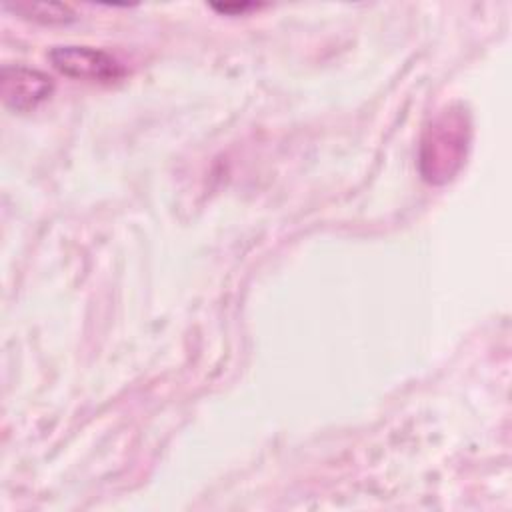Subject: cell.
I'll use <instances>...</instances> for the list:
<instances>
[{
    "label": "cell",
    "mask_w": 512,
    "mask_h": 512,
    "mask_svg": "<svg viewBox=\"0 0 512 512\" xmlns=\"http://www.w3.org/2000/svg\"><path fill=\"white\" fill-rule=\"evenodd\" d=\"M472 136L470 114L448 106L430 120L420 140V172L430 184H444L462 168Z\"/></svg>",
    "instance_id": "cell-1"
},
{
    "label": "cell",
    "mask_w": 512,
    "mask_h": 512,
    "mask_svg": "<svg viewBox=\"0 0 512 512\" xmlns=\"http://www.w3.org/2000/svg\"><path fill=\"white\" fill-rule=\"evenodd\" d=\"M48 60L60 74L76 80L112 82L124 74V66L112 54L90 46H54L48 52Z\"/></svg>",
    "instance_id": "cell-2"
},
{
    "label": "cell",
    "mask_w": 512,
    "mask_h": 512,
    "mask_svg": "<svg viewBox=\"0 0 512 512\" xmlns=\"http://www.w3.org/2000/svg\"><path fill=\"white\" fill-rule=\"evenodd\" d=\"M54 92V80L36 68L6 64L0 70V96L8 110L30 112Z\"/></svg>",
    "instance_id": "cell-3"
},
{
    "label": "cell",
    "mask_w": 512,
    "mask_h": 512,
    "mask_svg": "<svg viewBox=\"0 0 512 512\" xmlns=\"http://www.w3.org/2000/svg\"><path fill=\"white\" fill-rule=\"evenodd\" d=\"M4 8L42 24H66L76 18L74 10L60 2H6Z\"/></svg>",
    "instance_id": "cell-4"
}]
</instances>
